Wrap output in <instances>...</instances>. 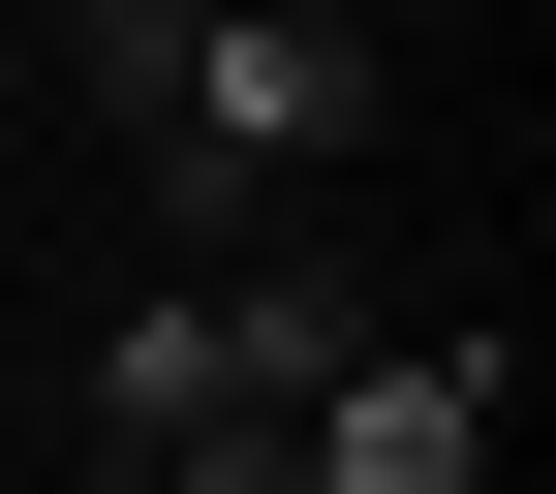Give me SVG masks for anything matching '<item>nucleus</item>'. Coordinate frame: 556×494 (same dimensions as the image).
I'll return each mask as SVG.
<instances>
[{"label": "nucleus", "instance_id": "nucleus-2", "mask_svg": "<svg viewBox=\"0 0 556 494\" xmlns=\"http://www.w3.org/2000/svg\"><path fill=\"white\" fill-rule=\"evenodd\" d=\"M278 464H309V494H495V340H464V309L402 340V309H371L309 402H278Z\"/></svg>", "mask_w": 556, "mask_h": 494}, {"label": "nucleus", "instance_id": "nucleus-1", "mask_svg": "<svg viewBox=\"0 0 556 494\" xmlns=\"http://www.w3.org/2000/svg\"><path fill=\"white\" fill-rule=\"evenodd\" d=\"M62 62H93V124L155 155L186 248H248L278 186H340V155H371V93H402L340 0H62Z\"/></svg>", "mask_w": 556, "mask_h": 494}]
</instances>
